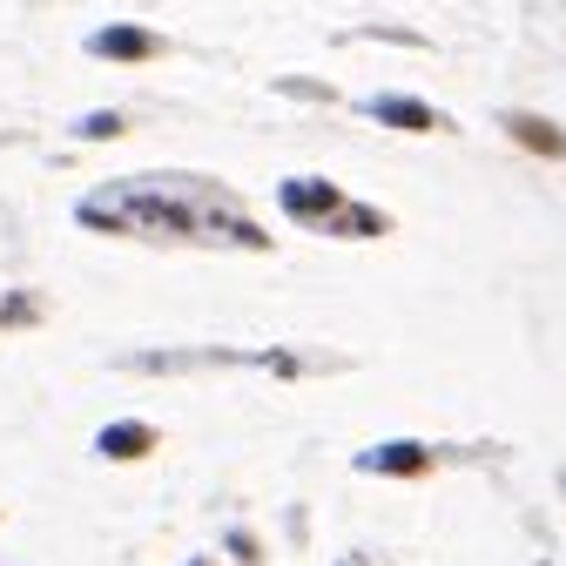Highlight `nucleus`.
I'll return each mask as SVG.
<instances>
[{
	"instance_id": "f257e3e1",
	"label": "nucleus",
	"mask_w": 566,
	"mask_h": 566,
	"mask_svg": "<svg viewBox=\"0 0 566 566\" xmlns=\"http://www.w3.org/2000/svg\"><path fill=\"white\" fill-rule=\"evenodd\" d=\"M513 135L526 142V149H539V156H559V149H566L559 128H546V122H533V115H513Z\"/></svg>"
}]
</instances>
